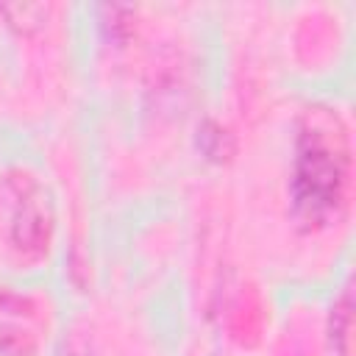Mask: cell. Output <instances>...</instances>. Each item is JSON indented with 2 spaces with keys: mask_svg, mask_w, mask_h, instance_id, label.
Wrapping results in <instances>:
<instances>
[{
  "mask_svg": "<svg viewBox=\"0 0 356 356\" xmlns=\"http://www.w3.org/2000/svg\"><path fill=\"white\" fill-rule=\"evenodd\" d=\"M350 184V147L339 117H312L295 145L292 206L309 225H325L339 217Z\"/></svg>",
  "mask_w": 356,
  "mask_h": 356,
  "instance_id": "6da1fadb",
  "label": "cell"
},
{
  "mask_svg": "<svg viewBox=\"0 0 356 356\" xmlns=\"http://www.w3.org/2000/svg\"><path fill=\"white\" fill-rule=\"evenodd\" d=\"M8 195H11L8 239L25 259H36L47 250V245L53 239L50 195L28 172H19L8 181Z\"/></svg>",
  "mask_w": 356,
  "mask_h": 356,
  "instance_id": "7a4b0ae2",
  "label": "cell"
},
{
  "mask_svg": "<svg viewBox=\"0 0 356 356\" xmlns=\"http://www.w3.org/2000/svg\"><path fill=\"white\" fill-rule=\"evenodd\" d=\"M331 342H334V353L337 356H348L350 348V292L345 289L342 298L334 303L331 309Z\"/></svg>",
  "mask_w": 356,
  "mask_h": 356,
  "instance_id": "3957f363",
  "label": "cell"
}]
</instances>
